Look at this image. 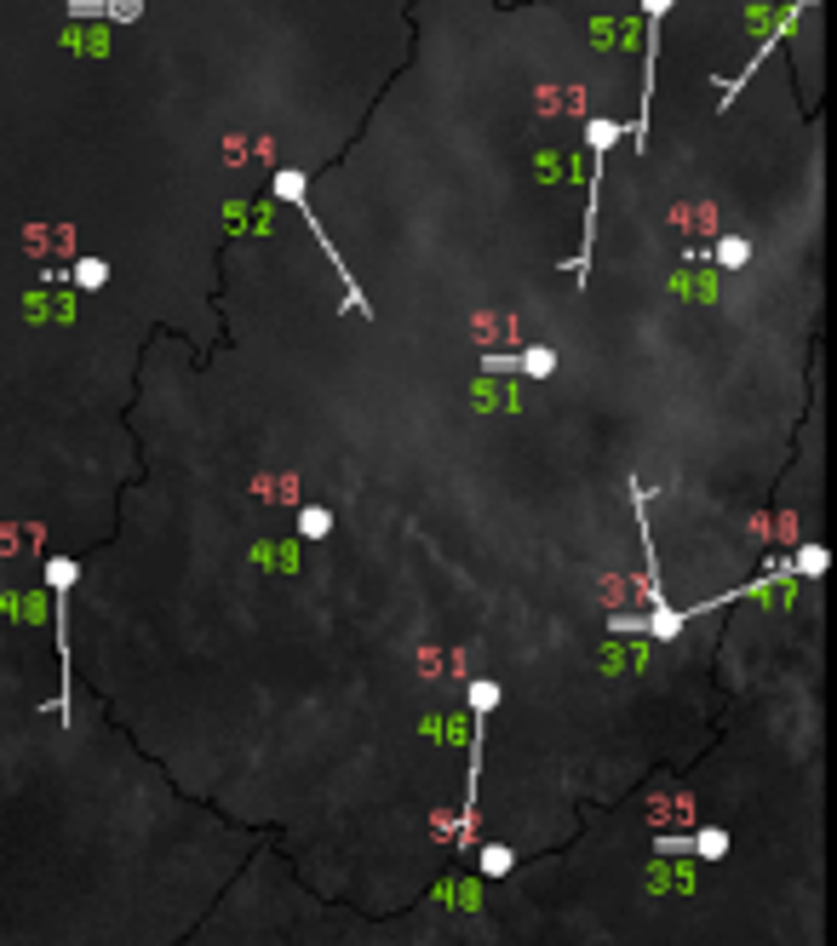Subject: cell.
<instances>
[{
    "label": "cell",
    "mask_w": 837,
    "mask_h": 946,
    "mask_svg": "<svg viewBox=\"0 0 837 946\" xmlns=\"http://www.w3.org/2000/svg\"><path fill=\"white\" fill-rule=\"evenodd\" d=\"M505 866H511V849H488V855H482V872H505Z\"/></svg>",
    "instance_id": "cell-12"
},
{
    "label": "cell",
    "mask_w": 837,
    "mask_h": 946,
    "mask_svg": "<svg viewBox=\"0 0 837 946\" xmlns=\"http://www.w3.org/2000/svg\"><path fill=\"white\" fill-rule=\"evenodd\" d=\"M511 368H522L528 379H551V373H556V350H551V345H534V350L511 356Z\"/></svg>",
    "instance_id": "cell-2"
},
{
    "label": "cell",
    "mask_w": 837,
    "mask_h": 946,
    "mask_svg": "<svg viewBox=\"0 0 837 946\" xmlns=\"http://www.w3.org/2000/svg\"><path fill=\"white\" fill-rule=\"evenodd\" d=\"M104 275H110V270L98 264V259H81V264H75V281H81L87 293H92V288H104Z\"/></svg>",
    "instance_id": "cell-9"
},
{
    "label": "cell",
    "mask_w": 837,
    "mask_h": 946,
    "mask_svg": "<svg viewBox=\"0 0 837 946\" xmlns=\"http://www.w3.org/2000/svg\"><path fill=\"white\" fill-rule=\"evenodd\" d=\"M69 46H81V53H110V35L98 30V35H81V30H69Z\"/></svg>",
    "instance_id": "cell-10"
},
{
    "label": "cell",
    "mask_w": 837,
    "mask_h": 946,
    "mask_svg": "<svg viewBox=\"0 0 837 946\" xmlns=\"http://www.w3.org/2000/svg\"><path fill=\"white\" fill-rule=\"evenodd\" d=\"M785 568H798V574H826V551H821V545H803L798 562H785Z\"/></svg>",
    "instance_id": "cell-8"
},
{
    "label": "cell",
    "mask_w": 837,
    "mask_h": 946,
    "mask_svg": "<svg viewBox=\"0 0 837 946\" xmlns=\"http://www.w3.org/2000/svg\"><path fill=\"white\" fill-rule=\"evenodd\" d=\"M682 849H694V855H705V860H717L723 849H728V837L723 832H700V837H689Z\"/></svg>",
    "instance_id": "cell-6"
},
{
    "label": "cell",
    "mask_w": 837,
    "mask_h": 946,
    "mask_svg": "<svg viewBox=\"0 0 837 946\" xmlns=\"http://www.w3.org/2000/svg\"><path fill=\"white\" fill-rule=\"evenodd\" d=\"M643 12H648V18L659 23V18H666V12H671V0H643Z\"/></svg>",
    "instance_id": "cell-13"
},
{
    "label": "cell",
    "mask_w": 837,
    "mask_h": 946,
    "mask_svg": "<svg viewBox=\"0 0 837 946\" xmlns=\"http://www.w3.org/2000/svg\"><path fill=\"white\" fill-rule=\"evenodd\" d=\"M614 138H625L620 121H586V144L591 149H614Z\"/></svg>",
    "instance_id": "cell-4"
},
{
    "label": "cell",
    "mask_w": 837,
    "mask_h": 946,
    "mask_svg": "<svg viewBox=\"0 0 837 946\" xmlns=\"http://www.w3.org/2000/svg\"><path fill=\"white\" fill-rule=\"evenodd\" d=\"M298 533H304V540H327V533H333V510H327V505H304L298 510Z\"/></svg>",
    "instance_id": "cell-3"
},
{
    "label": "cell",
    "mask_w": 837,
    "mask_h": 946,
    "mask_svg": "<svg viewBox=\"0 0 837 946\" xmlns=\"http://www.w3.org/2000/svg\"><path fill=\"white\" fill-rule=\"evenodd\" d=\"M275 195L287 201V207H298V218L316 229V241L327 247V259H333V270H339V281H344V311H367V299H362V288H357V275L344 270V259H339V247H333V236L316 224V213H310V201H304V178L298 172H275Z\"/></svg>",
    "instance_id": "cell-1"
},
{
    "label": "cell",
    "mask_w": 837,
    "mask_h": 946,
    "mask_svg": "<svg viewBox=\"0 0 837 946\" xmlns=\"http://www.w3.org/2000/svg\"><path fill=\"white\" fill-rule=\"evenodd\" d=\"M471 706H476V711H494V706H499V688H494V683H471Z\"/></svg>",
    "instance_id": "cell-11"
},
{
    "label": "cell",
    "mask_w": 837,
    "mask_h": 946,
    "mask_svg": "<svg viewBox=\"0 0 837 946\" xmlns=\"http://www.w3.org/2000/svg\"><path fill=\"white\" fill-rule=\"evenodd\" d=\"M798 7H821V0H798Z\"/></svg>",
    "instance_id": "cell-14"
},
{
    "label": "cell",
    "mask_w": 837,
    "mask_h": 946,
    "mask_svg": "<svg viewBox=\"0 0 837 946\" xmlns=\"http://www.w3.org/2000/svg\"><path fill=\"white\" fill-rule=\"evenodd\" d=\"M746 259H751V247H746L740 236H723V241H717V264H723V270H746Z\"/></svg>",
    "instance_id": "cell-5"
},
{
    "label": "cell",
    "mask_w": 837,
    "mask_h": 946,
    "mask_svg": "<svg viewBox=\"0 0 837 946\" xmlns=\"http://www.w3.org/2000/svg\"><path fill=\"white\" fill-rule=\"evenodd\" d=\"M104 18L110 23H138L144 18V0H104Z\"/></svg>",
    "instance_id": "cell-7"
}]
</instances>
